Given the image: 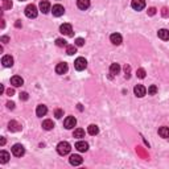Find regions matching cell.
Instances as JSON below:
<instances>
[{
	"mask_svg": "<svg viewBox=\"0 0 169 169\" xmlns=\"http://www.w3.org/2000/svg\"><path fill=\"white\" fill-rule=\"evenodd\" d=\"M70 149H72V147L68 141H61V143L57 144V152L61 156H65V155H68L70 152Z\"/></svg>",
	"mask_w": 169,
	"mask_h": 169,
	"instance_id": "6da1fadb",
	"label": "cell"
},
{
	"mask_svg": "<svg viewBox=\"0 0 169 169\" xmlns=\"http://www.w3.org/2000/svg\"><path fill=\"white\" fill-rule=\"evenodd\" d=\"M24 12H25V16L29 17V19H34V17H37V13H38L37 7L34 6V4H29V6H26Z\"/></svg>",
	"mask_w": 169,
	"mask_h": 169,
	"instance_id": "7a4b0ae2",
	"label": "cell"
},
{
	"mask_svg": "<svg viewBox=\"0 0 169 169\" xmlns=\"http://www.w3.org/2000/svg\"><path fill=\"white\" fill-rule=\"evenodd\" d=\"M87 66V61L83 58V57H78L77 60L74 61V68L75 70H78V72H82V70L86 69Z\"/></svg>",
	"mask_w": 169,
	"mask_h": 169,
	"instance_id": "3957f363",
	"label": "cell"
},
{
	"mask_svg": "<svg viewBox=\"0 0 169 169\" xmlns=\"http://www.w3.org/2000/svg\"><path fill=\"white\" fill-rule=\"evenodd\" d=\"M12 153H13V156H16V157L24 156V153H25L24 145H21V144H15V145L12 147Z\"/></svg>",
	"mask_w": 169,
	"mask_h": 169,
	"instance_id": "277c9868",
	"label": "cell"
},
{
	"mask_svg": "<svg viewBox=\"0 0 169 169\" xmlns=\"http://www.w3.org/2000/svg\"><path fill=\"white\" fill-rule=\"evenodd\" d=\"M60 32L62 34H65V36H69V37H72L73 36V26L70 25L69 23H65V24H62L60 26Z\"/></svg>",
	"mask_w": 169,
	"mask_h": 169,
	"instance_id": "5b68a950",
	"label": "cell"
},
{
	"mask_svg": "<svg viewBox=\"0 0 169 169\" xmlns=\"http://www.w3.org/2000/svg\"><path fill=\"white\" fill-rule=\"evenodd\" d=\"M131 7H132L135 11H141V10H144V7H145V0H132V2H131Z\"/></svg>",
	"mask_w": 169,
	"mask_h": 169,
	"instance_id": "8992f818",
	"label": "cell"
},
{
	"mask_svg": "<svg viewBox=\"0 0 169 169\" xmlns=\"http://www.w3.org/2000/svg\"><path fill=\"white\" fill-rule=\"evenodd\" d=\"M75 124H77V119H75L74 116H68L64 120V126H65V128H68V130H72V128H74Z\"/></svg>",
	"mask_w": 169,
	"mask_h": 169,
	"instance_id": "52a82bcc",
	"label": "cell"
},
{
	"mask_svg": "<svg viewBox=\"0 0 169 169\" xmlns=\"http://www.w3.org/2000/svg\"><path fill=\"white\" fill-rule=\"evenodd\" d=\"M52 13H53V16L60 17L65 13V8L62 7L61 4H56V6H53V8H52Z\"/></svg>",
	"mask_w": 169,
	"mask_h": 169,
	"instance_id": "ba28073f",
	"label": "cell"
},
{
	"mask_svg": "<svg viewBox=\"0 0 169 169\" xmlns=\"http://www.w3.org/2000/svg\"><path fill=\"white\" fill-rule=\"evenodd\" d=\"M133 92H135V95H136V96L143 98V96L147 94V88L143 86V84H136L135 88H133Z\"/></svg>",
	"mask_w": 169,
	"mask_h": 169,
	"instance_id": "9c48e42d",
	"label": "cell"
},
{
	"mask_svg": "<svg viewBox=\"0 0 169 169\" xmlns=\"http://www.w3.org/2000/svg\"><path fill=\"white\" fill-rule=\"evenodd\" d=\"M68 64L66 62H61V64H58L56 66V73L57 74H60V75H62V74H66L68 73Z\"/></svg>",
	"mask_w": 169,
	"mask_h": 169,
	"instance_id": "30bf717a",
	"label": "cell"
},
{
	"mask_svg": "<svg viewBox=\"0 0 169 169\" xmlns=\"http://www.w3.org/2000/svg\"><path fill=\"white\" fill-rule=\"evenodd\" d=\"M69 161H70V164H72V165L77 167V165H81V164L83 163V159L79 156V155H72V156H70V159H69Z\"/></svg>",
	"mask_w": 169,
	"mask_h": 169,
	"instance_id": "8fae6325",
	"label": "cell"
},
{
	"mask_svg": "<svg viewBox=\"0 0 169 169\" xmlns=\"http://www.w3.org/2000/svg\"><path fill=\"white\" fill-rule=\"evenodd\" d=\"M110 40H111V42H112L114 45H120L122 41H123L122 34H119V33H112L110 36Z\"/></svg>",
	"mask_w": 169,
	"mask_h": 169,
	"instance_id": "7c38bea8",
	"label": "cell"
},
{
	"mask_svg": "<svg viewBox=\"0 0 169 169\" xmlns=\"http://www.w3.org/2000/svg\"><path fill=\"white\" fill-rule=\"evenodd\" d=\"M40 11L42 13H48L50 11V3H49L48 0H41V2H40Z\"/></svg>",
	"mask_w": 169,
	"mask_h": 169,
	"instance_id": "4fadbf2b",
	"label": "cell"
},
{
	"mask_svg": "<svg viewBox=\"0 0 169 169\" xmlns=\"http://www.w3.org/2000/svg\"><path fill=\"white\" fill-rule=\"evenodd\" d=\"M2 64L4 68H11L13 66V57L12 56H4L2 58Z\"/></svg>",
	"mask_w": 169,
	"mask_h": 169,
	"instance_id": "5bb4252c",
	"label": "cell"
},
{
	"mask_svg": "<svg viewBox=\"0 0 169 169\" xmlns=\"http://www.w3.org/2000/svg\"><path fill=\"white\" fill-rule=\"evenodd\" d=\"M11 83H12L15 87H19V86H23L24 79L21 78L20 75H13V77L11 78Z\"/></svg>",
	"mask_w": 169,
	"mask_h": 169,
	"instance_id": "9a60e30c",
	"label": "cell"
},
{
	"mask_svg": "<svg viewBox=\"0 0 169 169\" xmlns=\"http://www.w3.org/2000/svg\"><path fill=\"white\" fill-rule=\"evenodd\" d=\"M46 112H48V107L45 104L37 106V108H36V115H37V116L42 118V116H45V115H46Z\"/></svg>",
	"mask_w": 169,
	"mask_h": 169,
	"instance_id": "2e32d148",
	"label": "cell"
},
{
	"mask_svg": "<svg viewBox=\"0 0 169 169\" xmlns=\"http://www.w3.org/2000/svg\"><path fill=\"white\" fill-rule=\"evenodd\" d=\"M8 130L12 131V132H17V131L21 130V126L16 120H11L10 123H8Z\"/></svg>",
	"mask_w": 169,
	"mask_h": 169,
	"instance_id": "e0dca14e",
	"label": "cell"
},
{
	"mask_svg": "<svg viewBox=\"0 0 169 169\" xmlns=\"http://www.w3.org/2000/svg\"><path fill=\"white\" fill-rule=\"evenodd\" d=\"M77 6L79 10L86 11L88 7H90V0H77Z\"/></svg>",
	"mask_w": 169,
	"mask_h": 169,
	"instance_id": "ac0fdd59",
	"label": "cell"
},
{
	"mask_svg": "<svg viewBox=\"0 0 169 169\" xmlns=\"http://www.w3.org/2000/svg\"><path fill=\"white\" fill-rule=\"evenodd\" d=\"M75 148H77L79 152H86L88 149V144L86 141H77V143H75Z\"/></svg>",
	"mask_w": 169,
	"mask_h": 169,
	"instance_id": "d6986e66",
	"label": "cell"
},
{
	"mask_svg": "<svg viewBox=\"0 0 169 169\" xmlns=\"http://www.w3.org/2000/svg\"><path fill=\"white\" fill-rule=\"evenodd\" d=\"M157 36L161 40H164V41H168L169 40V30L168 29H160L157 32Z\"/></svg>",
	"mask_w": 169,
	"mask_h": 169,
	"instance_id": "ffe728a7",
	"label": "cell"
},
{
	"mask_svg": "<svg viewBox=\"0 0 169 169\" xmlns=\"http://www.w3.org/2000/svg\"><path fill=\"white\" fill-rule=\"evenodd\" d=\"M42 128L46 131H50L54 128V123H53V120H50V119H46V120L42 122Z\"/></svg>",
	"mask_w": 169,
	"mask_h": 169,
	"instance_id": "44dd1931",
	"label": "cell"
},
{
	"mask_svg": "<svg viewBox=\"0 0 169 169\" xmlns=\"http://www.w3.org/2000/svg\"><path fill=\"white\" fill-rule=\"evenodd\" d=\"M119 72H120V65H119V64H111L110 74L111 75H116V74H119Z\"/></svg>",
	"mask_w": 169,
	"mask_h": 169,
	"instance_id": "7402d4cb",
	"label": "cell"
},
{
	"mask_svg": "<svg viewBox=\"0 0 169 169\" xmlns=\"http://www.w3.org/2000/svg\"><path fill=\"white\" fill-rule=\"evenodd\" d=\"M87 132L90 133L91 136H95V135H98V132H99V128H98V126H95V124H90L87 128Z\"/></svg>",
	"mask_w": 169,
	"mask_h": 169,
	"instance_id": "603a6c76",
	"label": "cell"
},
{
	"mask_svg": "<svg viewBox=\"0 0 169 169\" xmlns=\"http://www.w3.org/2000/svg\"><path fill=\"white\" fill-rule=\"evenodd\" d=\"M10 157H11V156H10V153L6 152V151H2V152H0V163H2V164L8 163Z\"/></svg>",
	"mask_w": 169,
	"mask_h": 169,
	"instance_id": "cb8c5ba5",
	"label": "cell"
},
{
	"mask_svg": "<svg viewBox=\"0 0 169 169\" xmlns=\"http://www.w3.org/2000/svg\"><path fill=\"white\" fill-rule=\"evenodd\" d=\"M159 135L164 137V139H167V137H169V127H161L159 130Z\"/></svg>",
	"mask_w": 169,
	"mask_h": 169,
	"instance_id": "d4e9b609",
	"label": "cell"
},
{
	"mask_svg": "<svg viewBox=\"0 0 169 169\" xmlns=\"http://www.w3.org/2000/svg\"><path fill=\"white\" fill-rule=\"evenodd\" d=\"M73 136L77 137V139H82V137H84V130H82V128H77V130H74Z\"/></svg>",
	"mask_w": 169,
	"mask_h": 169,
	"instance_id": "484cf974",
	"label": "cell"
},
{
	"mask_svg": "<svg viewBox=\"0 0 169 169\" xmlns=\"http://www.w3.org/2000/svg\"><path fill=\"white\" fill-rule=\"evenodd\" d=\"M66 53L69 56H73L74 53H77V45H68L66 46Z\"/></svg>",
	"mask_w": 169,
	"mask_h": 169,
	"instance_id": "4316f807",
	"label": "cell"
},
{
	"mask_svg": "<svg viewBox=\"0 0 169 169\" xmlns=\"http://www.w3.org/2000/svg\"><path fill=\"white\" fill-rule=\"evenodd\" d=\"M12 6V0H3V10H11Z\"/></svg>",
	"mask_w": 169,
	"mask_h": 169,
	"instance_id": "83f0119b",
	"label": "cell"
},
{
	"mask_svg": "<svg viewBox=\"0 0 169 169\" xmlns=\"http://www.w3.org/2000/svg\"><path fill=\"white\" fill-rule=\"evenodd\" d=\"M56 45L57 46H68V41L64 38H57L56 40Z\"/></svg>",
	"mask_w": 169,
	"mask_h": 169,
	"instance_id": "f1b7e54d",
	"label": "cell"
},
{
	"mask_svg": "<svg viewBox=\"0 0 169 169\" xmlns=\"http://www.w3.org/2000/svg\"><path fill=\"white\" fill-rule=\"evenodd\" d=\"M136 75H137V78H140V79L145 78V70H144V69H137Z\"/></svg>",
	"mask_w": 169,
	"mask_h": 169,
	"instance_id": "f546056e",
	"label": "cell"
},
{
	"mask_svg": "<svg viewBox=\"0 0 169 169\" xmlns=\"http://www.w3.org/2000/svg\"><path fill=\"white\" fill-rule=\"evenodd\" d=\"M156 92H157V87L155 86V84L149 86V88H148V94H149V95H155Z\"/></svg>",
	"mask_w": 169,
	"mask_h": 169,
	"instance_id": "4dcf8cb0",
	"label": "cell"
},
{
	"mask_svg": "<svg viewBox=\"0 0 169 169\" xmlns=\"http://www.w3.org/2000/svg\"><path fill=\"white\" fill-rule=\"evenodd\" d=\"M54 116H56L57 119H61L62 116H64V111L60 110V108H58V110H56V111H54Z\"/></svg>",
	"mask_w": 169,
	"mask_h": 169,
	"instance_id": "1f68e13d",
	"label": "cell"
},
{
	"mask_svg": "<svg viewBox=\"0 0 169 169\" xmlns=\"http://www.w3.org/2000/svg\"><path fill=\"white\" fill-rule=\"evenodd\" d=\"M75 45H77V46H83L84 45V40L81 38V37L77 38V40H75Z\"/></svg>",
	"mask_w": 169,
	"mask_h": 169,
	"instance_id": "d6a6232c",
	"label": "cell"
},
{
	"mask_svg": "<svg viewBox=\"0 0 169 169\" xmlns=\"http://www.w3.org/2000/svg\"><path fill=\"white\" fill-rule=\"evenodd\" d=\"M124 72H126V78H130V72H131L130 65H126V66H124Z\"/></svg>",
	"mask_w": 169,
	"mask_h": 169,
	"instance_id": "836d02e7",
	"label": "cell"
},
{
	"mask_svg": "<svg viewBox=\"0 0 169 169\" xmlns=\"http://www.w3.org/2000/svg\"><path fill=\"white\" fill-rule=\"evenodd\" d=\"M148 15L149 16H153V15H156V8H149V10H148Z\"/></svg>",
	"mask_w": 169,
	"mask_h": 169,
	"instance_id": "e575fe53",
	"label": "cell"
},
{
	"mask_svg": "<svg viewBox=\"0 0 169 169\" xmlns=\"http://www.w3.org/2000/svg\"><path fill=\"white\" fill-rule=\"evenodd\" d=\"M20 99L26 100L28 99V94H26V92H20Z\"/></svg>",
	"mask_w": 169,
	"mask_h": 169,
	"instance_id": "d590c367",
	"label": "cell"
},
{
	"mask_svg": "<svg viewBox=\"0 0 169 169\" xmlns=\"http://www.w3.org/2000/svg\"><path fill=\"white\" fill-rule=\"evenodd\" d=\"M0 40H2V42H4V44H7L8 41H10V37H8V36H3L2 38H0Z\"/></svg>",
	"mask_w": 169,
	"mask_h": 169,
	"instance_id": "8d00e7d4",
	"label": "cell"
},
{
	"mask_svg": "<svg viewBox=\"0 0 169 169\" xmlns=\"http://www.w3.org/2000/svg\"><path fill=\"white\" fill-rule=\"evenodd\" d=\"M7 107L11 108V110H13V108H15V103H13V102H8V103H7Z\"/></svg>",
	"mask_w": 169,
	"mask_h": 169,
	"instance_id": "74e56055",
	"label": "cell"
},
{
	"mask_svg": "<svg viewBox=\"0 0 169 169\" xmlns=\"http://www.w3.org/2000/svg\"><path fill=\"white\" fill-rule=\"evenodd\" d=\"M7 94L10 95V96H12L13 94H15V90H13V88H8V90H7Z\"/></svg>",
	"mask_w": 169,
	"mask_h": 169,
	"instance_id": "f35d334b",
	"label": "cell"
},
{
	"mask_svg": "<svg viewBox=\"0 0 169 169\" xmlns=\"http://www.w3.org/2000/svg\"><path fill=\"white\" fill-rule=\"evenodd\" d=\"M163 16H168V10H167V8H164V10H163Z\"/></svg>",
	"mask_w": 169,
	"mask_h": 169,
	"instance_id": "ab89813d",
	"label": "cell"
},
{
	"mask_svg": "<svg viewBox=\"0 0 169 169\" xmlns=\"http://www.w3.org/2000/svg\"><path fill=\"white\" fill-rule=\"evenodd\" d=\"M0 144H2V145L6 144V139H4V137H2V140H0Z\"/></svg>",
	"mask_w": 169,
	"mask_h": 169,
	"instance_id": "60d3db41",
	"label": "cell"
},
{
	"mask_svg": "<svg viewBox=\"0 0 169 169\" xmlns=\"http://www.w3.org/2000/svg\"><path fill=\"white\" fill-rule=\"evenodd\" d=\"M16 26H17V28H20V26H21V24H20L19 20H17V23H16Z\"/></svg>",
	"mask_w": 169,
	"mask_h": 169,
	"instance_id": "b9f144b4",
	"label": "cell"
},
{
	"mask_svg": "<svg viewBox=\"0 0 169 169\" xmlns=\"http://www.w3.org/2000/svg\"><path fill=\"white\" fill-rule=\"evenodd\" d=\"M20 2H24V0H20Z\"/></svg>",
	"mask_w": 169,
	"mask_h": 169,
	"instance_id": "7bdbcfd3",
	"label": "cell"
}]
</instances>
